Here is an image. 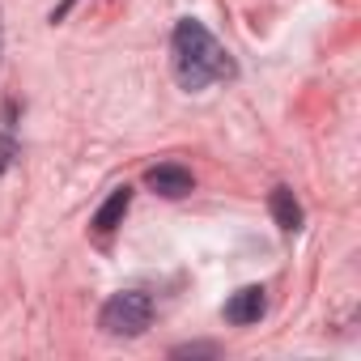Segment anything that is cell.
I'll list each match as a JSON object with an SVG mask.
<instances>
[{"label":"cell","instance_id":"5","mask_svg":"<svg viewBox=\"0 0 361 361\" xmlns=\"http://www.w3.org/2000/svg\"><path fill=\"white\" fill-rule=\"evenodd\" d=\"M268 204H272V217H276V226H281L285 234H298V230H302L306 213H302V204H298V196H293L289 188H272Z\"/></svg>","mask_w":361,"mask_h":361},{"label":"cell","instance_id":"7","mask_svg":"<svg viewBox=\"0 0 361 361\" xmlns=\"http://www.w3.org/2000/svg\"><path fill=\"white\" fill-rule=\"evenodd\" d=\"M13 157H18V140H13L9 132H0V174L13 166Z\"/></svg>","mask_w":361,"mask_h":361},{"label":"cell","instance_id":"8","mask_svg":"<svg viewBox=\"0 0 361 361\" xmlns=\"http://www.w3.org/2000/svg\"><path fill=\"white\" fill-rule=\"evenodd\" d=\"M213 353H217L213 344H178L170 357H213Z\"/></svg>","mask_w":361,"mask_h":361},{"label":"cell","instance_id":"9","mask_svg":"<svg viewBox=\"0 0 361 361\" xmlns=\"http://www.w3.org/2000/svg\"><path fill=\"white\" fill-rule=\"evenodd\" d=\"M73 5H77V0H64V5H60V9H56V13H51V22H60V18H64V13H68V9H73Z\"/></svg>","mask_w":361,"mask_h":361},{"label":"cell","instance_id":"1","mask_svg":"<svg viewBox=\"0 0 361 361\" xmlns=\"http://www.w3.org/2000/svg\"><path fill=\"white\" fill-rule=\"evenodd\" d=\"M170 60H174V81L183 90H204L213 81L234 77V60L230 51L204 30V22L183 18L170 35Z\"/></svg>","mask_w":361,"mask_h":361},{"label":"cell","instance_id":"3","mask_svg":"<svg viewBox=\"0 0 361 361\" xmlns=\"http://www.w3.org/2000/svg\"><path fill=\"white\" fill-rule=\"evenodd\" d=\"M264 310H268V289H264V285H243V289L230 293V302H226V323L251 327V323L264 319Z\"/></svg>","mask_w":361,"mask_h":361},{"label":"cell","instance_id":"6","mask_svg":"<svg viewBox=\"0 0 361 361\" xmlns=\"http://www.w3.org/2000/svg\"><path fill=\"white\" fill-rule=\"evenodd\" d=\"M128 209H132V188L123 183V188H115V192L106 196V204L94 213V230H98V234H111V230L128 217Z\"/></svg>","mask_w":361,"mask_h":361},{"label":"cell","instance_id":"4","mask_svg":"<svg viewBox=\"0 0 361 361\" xmlns=\"http://www.w3.org/2000/svg\"><path fill=\"white\" fill-rule=\"evenodd\" d=\"M145 183H149V192H157V196H166V200H178V196H188V192L196 188V178H192V170L166 161V166H153V170L145 174Z\"/></svg>","mask_w":361,"mask_h":361},{"label":"cell","instance_id":"2","mask_svg":"<svg viewBox=\"0 0 361 361\" xmlns=\"http://www.w3.org/2000/svg\"><path fill=\"white\" fill-rule=\"evenodd\" d=\"M153 323V298L140 293V289H119L106 298L102 314H98V327L106 336H145V327Z\"/></svg>","mask_w":361,"mask_h":361}]
</instances>
